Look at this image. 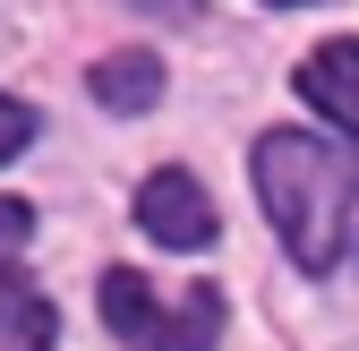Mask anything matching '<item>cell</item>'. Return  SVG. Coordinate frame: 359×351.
Returning <instances> with one entry per match:
<instances>
[{"label": "cell", "instance_id": "obj_10", "mask_svg": "<svg viewBox=\"0 0 359 351\" xmlns=\"http://www.w3.org/2000/svg\"><path fill=\"white\" fill-rule=\"evenodd\" d=\"M274 9H299V0H274Z\"/></svg>", "mask_w": 359, "mask_h": 351}, {"label": "cell", "instance_id": "obj_7", "mask_svg": "<svg viewBox=\"0 0 359 351\" xmlns=\"http://www.w3.org/2000/svg\"><path fill=\"white\" fill-rule=\"evenodd\" d=\"M26 138H34V112L0 95V163H9V154H26Z\"/></svg>", "mask_w": 359, "mask_h": 351}, {"label": "cell", "instance_id": "obj_9", "mask_svg": "<svg viewBox=\"0 0 359 351\" xmlns=\"http://www.w3.org/2000/svg\"><path fill=\"white\" fill-rule=\"evenodd\" d=\"M137 9H146V18H197L205 0H137Z\"/></svg>", "mask_w": 359, "mask_h": 351}, {"label": "cell", "instance_id": "obj_5", "mask_svg": "<svg viewBox=\"0 0 359 351\" xmlns=\"http://www.w3.org/2000/svg\"><path fill=\"white\" fill-rule=\"evenodd\" d=\"M95 103L103 112H120V120H137V112H154L163 103V60L154 52H111V60H95Z\"/></svg>", "mask_w": 359, "mask_h": 351}, {"label": "cell", "instance_id": "obj_2", "mask_svg": "<svg viewBox=\"0 0 359 351\" xmlns=\"http://www.w3.org/2000/svg\"><path fill=\"white\" fill-rule=\"evenodd\" d=\"M103 317L128 351H214L222 343V291L189 283L180 300H163L137 266H111L103 274Z\"/></svg>", "mask_w": 359, "mask_h": 351}, {"label": "cell", "instance_id": "obj_3", "mask_svg": "<svg viewBox=\"0 0 359 351\" xmlns=\"http://www.w3.org/2000/svg\"><path fill=\"white\" fill-rule=\"evenodd\" d=\"M137 223L163 249H205L214 240V197L197 189V171H154L137 189Z\"/></svg>", "mask_w": 359, "mask_h": 351}, {"label": "cell", "instance_id": "obj_8", "mask_svg": "<svg viewBox=\"0 0 359 351\" xmlns=\"http://www.w3.org/2000/svg\"><path fill=\"white\" fill-rule=\"evenodd\" d=\"M26 232H34V206L0 197V257H9V249H26Z\"/></svg>", "mask_w": 359, "mask_h": 351}, {"label": "cell", "instance_id": "obj_4", "mask_svg": "<svg viewBox=\"0 0 359 351\" xmlns=\"http://www.w3.org/2000/svg\"><path fill=\"white\" fill-rule=\"evenodd\" d=\"M299 103H317L342 138H359V34H342V43H317V52L299 60Z\"/></svg>", "mask_w": 359, "mask_h": 351}, {"label": "cell", "instance_id": "obj_1", "mask_svg": "<svg viewBox=\"0 0 359 351\" xmlns=\"http://www.w3.org/2000/svg\"><path fill=\"white\" fill-rule=\"evenodd\" d=\"M248 163H257V197L299 266L308 274L351 266L359 257V163L308 128H265Z\"/></svg>", "mask_w": 359, "mask_h": 351}, {"label": "cell", "instance_id": "obj_6", "mask_svg": "<svg viewBox=\"0 0 359 351\" xmlns=\"http://www.w3.org/2000/svg\"><path fill=\"white\" fill-rule=\"evenodd\" d=\"M60 317H52V300H43L9 257H0V351H52Z\"/></svg>", "mask_w": 359, "mask_h": 351}]
</instances>
